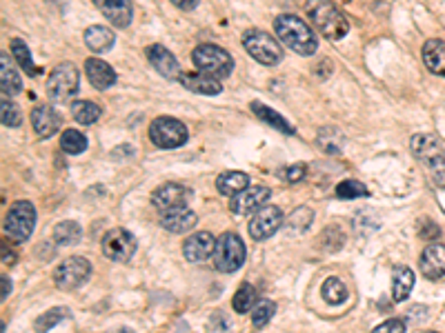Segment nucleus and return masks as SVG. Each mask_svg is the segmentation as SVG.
<instances>
[{
  "mask_svg": "<svg viewBox=\"0 0 445 333\" xmlns=\"http://www.w3.org/2000/svg\"><path fill=\"white\" fill-rule=\"evenodd\" d=\"M0 89H3V96L12 98L23 89V78L12 65L7 53H0Z\"/></svg>",
  "mask_w": 445,
  "mask_h": 333,
  "instance_id": "23",
  "label": "nucleus"
},
{
  "mask_svg": "<svg viewBox=\"0 0 445 333\" xmlns=\"http://www.w3.org/2000/svg\"><path fill=\"white\" fill-rule=\"evenodd\" d=\"M412 151L418 160H423L425 165H432L436 163L441 156H443V149H441V142L432 133H418V136L412 138Z\"/></svg>",
  "mask_w": 445,
  "mask_h": 333,
  "instance_id": "22",
  "label": "nucleus"
},
{
  "mask_svg": "<svg viewBox=\"0 0 445 333\" xmlns=\"http://www.w3.org/2000/svg\"><path fill=\"white\" fill-rule=\"evenodd\" d=\"M370 191L368 187L359 180H343V183L336 185V196L343 198V200H354V198H365Z\"/></svg>",
  "mask_w": 445,
  "mask_h": 333,
  "instance_id": "36",
  "label": "nucleus"
},
{
  "mask_svg": "<svg viewBox=\"0 0 445 333\" xmlns=\"http://www.w3.org/2000/svg\"><path fill=\"white\" fill-rule=\"evenodd\" d=\"M147 58L151 62V67H154L156 71L163 78L167 80H181V65H178V60L172 51H169L167 47H163V44H151V47L147 49Z\"/></svg>",
  "mask_w": 445,
  "mask_h": 333,
  "instance_id": "15",
  "label": "nucleus"
},
{
  "mask_svg": "<svg viewBox=\"0 0 445 333\" xmlns=\"http://www.w3.org/2000/svg\"><path fill=\"white\" fill-rule=\"evenodd\" d=\"M36 227V209L31 202L27 200H18L9 207V211L5 215L3 229L5 236L14 242H25L27 238L34 233Z\"/></svg>",
  "mask_w": 445,
  "mask_h": 333,
  "instance_id": "5",
  "label": "nucleus"
},
{
  "mask_svg": "<svg viewBox=\"0 0 445 333\" xmlns=\"http://www.w3.org/2000/svg\"><path fill=\"white\" fill-rule=\"evenodd\" d=\"M418 233H421V236L425 238V240H432V238H439V227H436L434 222H430L427 218H423L421 220V227H418Z\"/></svg>",
  "mask_w": 445,
  "mask_h": 333,
  "instance_id": "43",
  "label": "nucleus"
},
{
  "mask_svg": "<svg viewBox=\"0 0 445 333\" xmlns=\"http://www.w3.org/2000/svg\"><path fill=\"white\" fill-rule=\"evenodd\" d=\"M60 147L69 156H78L87 149V136L78 129H65L60 138Z\"/></svg>",
  "mask_w": 445,
  "mask_h": 333,
  "instance_id": "35",
  "label": "nucleus"
},
{
  "mask_svg": "<svg viewBox=\"0 0 445 333\" xmlns=\"http://www.w3.org/2000/svg\"><path fill=\"white\" fill-rule=\"evenodd\" d=\"M283 220L285 218H283V211L279 209V207L265 204L252 215V220H249V236L258 242L272 238L274 233L281 229Z\"/></svg>",
  "mask_w": 445,
  "mask_h": 333,
  "instance_id": "11",
  "label": "nucleus"
},
{
  "mask_svg": "<svg viewBox=\"0 0 445 333\" xmlns=\"http://www.w3.org/2000/svg\"><path fill=\"white\" fill-rule=\"evenodd\" d=\"M307 16L316 31L327 40H341L350 31V23L343 12L329 0H307Z\"/></svg>",
  "mask_w": 445,
  "mask_h": 333,
  "instance_id": "2",
  "label": "nucleus"
},
{
  "mask_svg": "<svg viewBox=\"0 0 445 333\" xmlns=\"http://www.w3.org/2000/svg\"><path fill=\"white\" fill-rule=\"evenodd\" d=\"M80 236H83V229H80V224L76 220H62L60 224L53 227V240H56V245L60 247L76 245Z\"/></svg>",
  "mask_w": 445,
  "mask_h": 333,
  "instance_id": "29",
  "label": "nucleus"
},
{
  "mask_svg": "<svg viewBox=\"0 0 445 333\" xmlns=\"http://www.w3.org/2000/svg\"><path fill=\"white\" fill-rule=\"evenodd\" d=\"M110 333H134L129 327H116V329H112Z\"/></svg>",
  "mask_w": 445,
  "mask_h": 333,
  "instance_id": "47",
  "label": "nucleus"
},
{
  "mask_svg": "<svg viewBox=\"0 0 445 333\" xmlns=\"http://www.w3.org/2000/svg\"><path fill=\"white\" fill-rule=\"evenodd\" d=\"M318 147L325 151V154H341L343 151V145H345V138H343V133L341 129H336V127H323L318 131Z\"/></svg>",
  "mask_w": 445,
  "mask_h": 333,
  "instance_id": "30",
  "label": "nucleus"
},
{
  "mask_svg": "<svg viewBox=\"0 0 445 333\" xmlns=\"http://www.w3.org/2000/svg\"><path fill=\"white\" fill-rule=\"evenodd\" d=\"M414 287V271L409 267H396L392 274V298L396 302H405Z\"/></svg>",
  "mask_w": 445,
  "mask_h": 333,
  "instance_id": "26",
  "label": "nucleus"
},
{
  "mask_svg": "<svg viewBox=\"0 0 445 333\" xmlns=\"http://www.w3.org/2000/svg\"><path fill=\"white\" fill-rule=\"evenodd\" d=\"M274 313H276V304H274L272 300H258L256 307L252 309V322H254V327L263 329L267 322L274 318Z\"/></svg>",
  "mask_w": 445,
  "mask_h": 333,
  "instance_id": "38",
  "label": "nucleus"
},
{
  "mask_svg": "<svg viewBox=\"0 0 445 333\" xmlns=\"http://www.w3.org/2000/svg\"><path fill=\"white\" fill-rule=\"evenodd\" d=\"M425 333H436V331H425Z\"/></svg>",
  "mask_w": 445,
  "mask_h": 333,
  "instance_id": "48",
  "label": "nucleus"
},
{
  "mask_svg": "<svg viewBox=\"0 0 445 333\" xmlns=\"http://www.w3.org/2000/svg\"><path fill=\"white\" fill-rule=\"evenodd\" d=\"M252 107V111L256 114V118H261L263 122H267L270 127H274L276 131H283V133H288V136H292V133H296V129L292 127V124L283 118V116L279 114V111H274V109H270L267 105H263V103H252L249 105Z\"/></svg>",
  "mask_w": 445,
  "mask_h": 333,
  "instance_id": "28",
  "label": "nucleus"
},
{
  "mask_svg": "<svg viewBox=\"0 0 445 333\" xmlns=\"http://www.w3.org/2000/svg\"><path fill=\"white\" fill-rule=\"evenodd\" d=\"M89 276H92V265H89V260L80 258V256H71L67 260H62L56 267V271H53V282H56V287L62 291H76L89 280Z\"/></svg>",
  "mask_w": 445,
  "mask_h": 333,
  "instance_id": "9",
  "label": "nucleus"
},
{
  "mask_svg": "<svg viewBox=\"0 0 445 333\" xmlns=\"http://www.w3.org/2000/svg\"><path fill=\"white\" fill-rule=\"evenodd\" d=\"M9 293H12V280H9L7 276H3V300L9 298Z\"/></svg>",
  "mask_w": 445,
  "mask_h": 333,
  "instance_id": "46",
  "label": "nucleus"
},
{
  "mask_svg": "<svg viewBox=\"0 0 445 333\" xmlns=\"http://www.w3.org/2000/svg\"><path fill=\"white\" fill-rule=\"evenodd\" d=\"M114 42H116V34L112 29H107V27L103 25H92V27H87V31H85V44L89 49H92L94 53H105V51H110L114 47Z\"/></svg>",
  "mask_w": 445,
  "mask_h": 333,
  "instance_id": "24",
  "label": "nucleus"
},
{
  "mask_svg": "<svg viewBox=\"0 0 445 333\" xmlns=\"http://www.w3.org/2000/svg\"><path fill=\"white\" fill-rule=\"evenodd\" d=\"M214 251H216V238L209 231L194 233L183 242V254L190 263H203V260L214 258Z\"/></svg>",
  "mask_w": 445,
  "mask_h": 333,
  "instance_id": "14",
  "label": "nucleus"
},
{
  "mask_svg": "<svg viewBox=\"0 0 445 333\" xmlns=\"http://www.w3.org/2000/svg\"><path fill=\"white\" fill-rule=\"evenodd\" d=\"M430 167H432V178H434V183L445 189V156H441V158L436 160V163H432Z\"/></svg>",
  "mask_w": 445,
  "mask_h": 333,
  "instance_id": "42",
  "label": "nucleus"
},
{
  "mask_svg": "<svg viewBox=\"0 0 445 333\" xmlns=\"http://www.w3.org/2000/svg\"><path fill=\"white\" fill-rule=\"evenodd\" d=\"M245 263V245L236 233H222L216 240V251H214V267L222 274H234Z\"/></svg>",
  "mask_w": 445,
  "mask_h": 333,
  "instance_id": "7",
  "label": "nucleus"
},
{
  "mask_svg": "<svg viewBox=\"0 0 445 333\" xmlns=\"http://www.w3.org/2000/svg\"><path fill=\"white\" fill-rule=\"evenodd\" d=\"M418 267H421V274L427 280H441L445 278V245H427L418 260Z\"/></svg>",
  "mask_w": 445,
  "mask_h": 333,
  "instance_id": "16",
  "label": "nucleus"
},
{
  "mask_svg": "<svg viewBox=\"0 0 445 333\" xmlns=\"http://www.w3.org/2000/svg\"><path fill=\"white\" fill-rule=\"evenodd\" d=\"M305 174H307V167L303 165V163H296V165H288V167H283L276 176H279L281 180H285V183L294 185V183H301V180L305 178Z\"/></svg>",
  "mask_w": 445,
  "mask_h": 333,
  "instance_id": "40",
  "label": "nucleus"
},
{
  "mask_svg": "<svg viewBox=\"0 0 445 333\" xmlns=\"http://www.w3.org/2000/svg\"><path fill=\"white\" fill-rule=\"evenodd\" d=\"M60 114L49 105H40L31 111V127L40 138H51L60 129Z\"/></svg>",
  "mask_w": 445,
  "mask_h": 333,
  "instance_id": "18",
  "label": "nucleus"
},
{
  "mask_svg": "<svg viewBox=\"0 0 445 333\" xmlns=\"http://www.w3.org/2000/svg\"><path fill=\"white\" fill-rule=\"evenodd\" d=\"M320 295H323V300L327 304H332V307H338V304H343L347 300V287L338 280V278H327L320 287Z\"/></svg>",
  "mask_w": 445,
  "mask_h": 333,
  "instance_id": "32",
  "label": "nucleus"
},
{
  "mask_svg": "<svg viewBox=\"0 0 445 333\" xmlns=\"http://www.w3.org/2000/svg\"><path fill=\"white\" fill-rule=\"evenodd\" d=\"M103 254L112 263H127L136 254V238L127 229H112L103 238Z\"/></svg>",
  "mask_w": 445,
  "mask_h": 333,
  "instance_id": "10",
  "label": "nucleus"
},
{
  "mask_svg": "<svg viewBox=\"0 0 445 333\" xmlns=\"http://www.w3.org/2000/svg\"><path fill=\"white\" fill-rule=\"evenodd\" d=\"M274 29L279 40L290 47L294 53H301V56H312L318 49L316 36L312 31V27L305 25L298 16L294 14H281L274 21Z\"/></svg>",
  "mask_w": 445,
  "mask_h": 333,
  "instance_id": "1",
  "label": "nucleus"
},
{
  "mask_svg": "<svg viewBox=\"0 0 445 333\" xmlns=\"http://www.w3.org/2000/svg\"><path fill=\"white\" fill-rule=\"evenodd\" d=\"M187 138H190V131H187L185 124L176 118H169V116H158L149 127V140L158 149L183 147Z\"/></svg>",
  "mask_w": 445,
  "mask_h": 333,
  "instance_id": "8",
  "label": "nucleus"
},
{
  "mask_svg": "<svg viewBox=\"0 0 445 333\" xmlns=\"http://www.w3.org/2000/svg\"><path fill=\"white\" fill-rule=\"evenodd\" d=\"M94 5L101 9V14L112 25L118 27V29H125V27L131 25V18H134L131 0H94Z\"/></svg>",
  "mask_w": 445,
  "mask_h": 333,
  "instance_id": "17",
  "label": "nucleus"
},
{
  "mask_svg": "<svg viewBox=\"0 0 445 333\" xmlns=\"http://www.w3.org/2000/svg\"><path fill=\"white\" fill-rule=\"evenodd\" d=\"M190 198H192V189H187L185 185L167 183V185H160L156 191L151 194V204H154L158 211L181 209V207H187Z\"/></svg>",
  "mask_w": 445,
  "mask_h": 333,
  "instance_id": "12",
  "label": "nucleus"
},
{
  "mask_svg": "<svg viewBox=\"0 0 445 333\" xmlns=\"http://www.w3.org/2000/svg\"><path fill=\"white\" fill-rule=\"evenodd\" d=\"M169 3L176 5L178 9H183V12H194L199 7V0H169Z\"/></svg>",
  "mask_w": 445,
  "mask_h": 333,
  "instance_id": "44",
  "label": "nucleus"
},
{
  "mask_svg": "<svg viewBox=\"0 0 445 333\" xmlns=\"http://www.w3.org/2000/svg\"><path fill=\"white\" fill-rule=\"evenodd\" d=\"M187 92L192 94H201V96H218L222 92V83L212 76H205L201 71H196V74H183L181 80H178Z\"/></svg>",
  "mask_w": 445,
  "mask_h": 333,
  "instance_id": "20",
  "label": "nucleus"
},
{
  "mask_svg": "<svg viewBox=\"0 0 445 333\" xmlns=\"http://www.w3.org/2000/svg\"><path fill=\"white\" fill-rule=\"evenodd\" d=\"M196 213L190 211L187 207L181 209H169V211H160V227L172 231V233H187L196 227Z\"/></svg>",
  "mask_w": 445,
  "mask_h": 333,
  "instance_id": "19",
  "label": "nucleus"
},
{
  "mask_svg": "<svg viewBox=\"0 0 445 333\" xmlns=\"http://www.w3.org/2000/svg\"><path fill=\"white\" fill-rule=\"evenodd\" d=\"M258 302V293L249 282H243L238 287V291L234 293V300H231V307L236 313H249Z\"/></svg>",
  "mask_w": 445,
  "mask_h": 333,
  "instance_id": "31",
  "label": "nucleus"
},
{
  "mask_svg": "<svg viewBox=\"0 0 445 333\" xmlns=\"http://www.w3.org/2000/svg\"><path fill=\"white\" fill-rule=\"evenodd\" d=\"M0 111H3V124H5V127H21V124H23L21 107H18L12 101V98L3 96V103H0Z\"/></svg>",
  "mask_w": 445,
  "mask_h": 333,
  "instance_id": "37",
  "label": "nucleus"
},
{
  "mask_svg": "<svg viewBox=\"0 0 445 333\" xmlns=\"http://www.w3.org/2000/svg\"><path fill=\"white\" fill-rule=\"evenodd\" d=\"M67 316H69L67 309H62V307L49 309L47 313H44V316H40L38 320H36V331H38V333H47L49 329H53L60 320H65Z\"/></svg>",
  "mask_w": 445,
  "mask_h": 333,
  "instance_id": "39",
  "label": "nucleus"
},
{
  "mask_svg": "<svg viewBox=\"0 0 445 333\" xmlns=\"http://www.w3.org/2000/svg\"><path fill=\"white\" fill-rule=\"evenodd\" d=\"M272 189L270 187H247L245 191H240L238 196L231 198L229 209L236 215H247V213H256L265 202L270 200Z\"/></svg>",
  "mask_w": 445,
  "mask_h": 333,
  "instance_id": "13",
  "label": "nucleus"
},
{
  "mask_svg": "<svg viewBox=\"0 0 445 333\" xmlns=\"http://www.w3.org/2000/svg\"><path fill=\"white\" fill-rule=\"evenodd\" d=\"M16 260H18V258H16V251H14V249H9V251H7V245L3 242V265H9V267H12V265H16Z\"/></svg>",
  "mask_w": 445,
  "mask_h": 333,
  "instance_id": "45",
  "label": "nucleus"
},
{
  "mask_svg": "<svg viewBox=\"0 0 445 333\" xmlns=\"http://www.w3.org/2000/svg\"><path fill=\"white\" fill-rule=\"evenodd\" d=\"M80 89V71L71 62H60L47 78V96L53 103H67Z\"/></svg>",
  "mask_w": 445,
  "mask_h": 333,
  "instance_id": "4",
  "label": "nucleus"
},
{
  "mask_svg": "<svg viewBox=\"0 0 445 333\" xmlns=\"http://www.w3.org/2000/svg\"><path fill=\"white\" fill-rule=\"evenodd\" d=\"M372 333H405V322L398 318H392V320L381 322L379 327H374Z\"/></svg>",
  "mask_w": 445,
  "mask_h": 333,
  "instance_id": "41",
  "label": "nucleus"
},
{
  "mask_svg": "<svg viewBox=\"0 0 445 333\" xmlns=\"http://www.w3.org/2000/svg\"><path fill=\"white\" fill-rule=\"evenodd\" d=\"M423 62L436 76H445V40H427L423 44Z\"/></svg>",
  "mask_w": 445,
  "mask_h": 333,
  "instance_id": "27",
  "label": "nucleus"
},
{
  "mask_svg": "<svg viewBox=\"0 0 445 333\" xmlns=\"http://www.w3.org/2000/svg\"><path fill=\"white\" fill-rule=\"evenodd\" d=\"M192 60L201 74L212 76L216 80L227 78L234 71V58L222 47H216V44H199L192 51Z\"/></svg>",
  "mask_w": 445,
  "mask_h": 333,
  "instance_id": "3",
  "label": "nucleus"
},
{
  "mask_svg": "<svg viewBox=\"0 0 445 333\" xmlns=\"http://www.w3.org/2000/svg\"><path fill=\"white\" fill-rule=\"evenodd\" d=\"M101 107L96 103H89V101H76L71 105V116H74V120L80 122V124H94L98 118H101Z\"/></svg>",
  "mask_w": 445,
  "mask_h": 333,
  "instance_id": "34",
  "label": "nucleus"
},
{
  "mask_svg": "<svg viewBox=\"0 0 445 333\" xmlns=\"http://www.w3.org/2000/svg\"><path fill=\"white\" fill-rule=\"evenodd\" d=\"M243 47L254 60H258L261 65H279L283 60V47L281 42H276L270 34H265L261 29H249L243 36Z\"/></svg>",
  "mask_w": 445,
  "mask_h": 333,
  "instance_id": "6",
  "label": "nucleus"
},
{
  "mask_svg": "<svg viewBox=\"0 0 445 333\" xmlns=\"http://www.w3.org/2000/svg\"><path fill=\"white\" fill-rule=\"evenodd\" d=\"M249 187V176L243 174V171H225L216 178V189L218 194L227 196V198H234L240 191H245Z\"/></svg>",
  "mask_w": 445,
  "mask_h": 333,
  "instance_id": "25",
  "label": "nucleus"
},
{
  "mask_svg": "<svg viewBox=\"0 0 445 333\" xmlns=\"http://www.w3.org/2000/svg\"><path fill=\"white\" fill-rule=\"evenodd\" d=\"M12 56H14V60L21 65L27 74H29L31 78H36V76H40V69L34 65V60H31V51H29V47H27V42H23L21 38H14L12 40Z\"/></svg>",
  "mask_w": 445,
  "mask_h": 333,
  "instance_id": "33",
  "label": "nucleus"
},
{
  "mask_svg": "<svg viewBox=\"0 0 445 333\" xmlns=\"http://www.w3.org/2000/svg\"><path fill=\"white\" fill-rule=\"evenodd\" d=\"M85 74L89 78L96 89H110L116 85V71L107 65L105 60H98V58H87L85 60Z\"/></svg>",
  "mask_w": 445,
  "mask_h": 333,
  "instance_id": "21",
  "label": "nucleus"
}]
</instances>
